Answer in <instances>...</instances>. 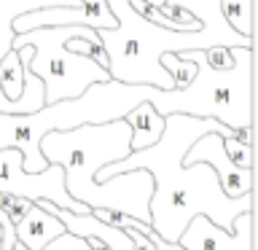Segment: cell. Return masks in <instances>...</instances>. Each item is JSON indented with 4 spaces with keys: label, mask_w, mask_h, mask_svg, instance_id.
<instances>
[{
    "label": "cell",
    "mask_w": 258,
    "mask_h": 250,
    "mask_svg": "<svg viewBox=\"0 0 258 250\" xmlns=\"http://www.w3.org/2000/svg\"><path fill=\"white\" fill-rule=\"evenodd\" d=\"M234 68L213 70L205 59V51L175 54L180 59L194 62L197 76L183 89H151V108L159 116H183L213 118L229 127L234 135L253 127V48H231Z\"/></svg>",
    "instance_id": "5b68a950"
},
{
    "label": "cell",
    "mask_w": 258,
    "mask_h": 250,
    "mask_svg": "<svg viewBox=\"0 0 258 250\" xmlns=\"http://www.w3.org/2000/svg\"><path fill=\"white\" fill-rule=\"evenodd\" d=\"M199 161L213 167V172L218 175V183H221V191L226 194V197L239 199V197L253 194V169H242L226 156L221 135L210 132L205 137H199V140L185 151V156H183L185 167L199 164Z\"/></svg>",
    "instance_id": "ba28073f"
},
{
    "label": "cell",
    "mask_w": 258,
    "mask_h": 250,
    "mask_svg": "<svg viewBox=\"0 0 258 250\" xmlns=\"http://www.w3.org/2000/svg\"><path fill=\"white\" fill-rule=\"evenodd\" d=\"M54 6H68V8H78V0H0V62L3 56L11 51L14 43V19L22 14L30 11H40V8H54ZM0 113H8V116H16V108L3 97L0 92Z\"/></svg>",
    "instance_id": "30bf717a"
},
{
    "label": "cell",
    "mask_w": 258,
    "mask_h": 250,
    "mask_svg": "<svg viewBox=\"0 0 258 250\" xmlns=\"http://www.w3.org/2000/svg\"><path fill=\"white\" fill-rule=\"evenodd\" d=\"M145 3H151L153 8H161V6H167V0H145Z\"/></svg>",
    "instance_id": "7402d4cb"
},
{
    "label": "cell",
    "mask_w": 258,
    "mask_h": 250,
    "mask_svg": "<svg viewBox=\"0 0 258 250\" xmlns=\"http://www.w3.org/2000/svg\"><path fill=\"white\" fill-rule=\"evenodd\" d=\"M153 86H126L118 81L92 84L76 100L43 105L30 116L0 113V151L16 148L24 159V172H43L48 161L40 153V137L48 132H70L84 124H108L124 118L140 102H148Z\"/></svg>",
    "instance_id": "277c9868"
},
{
    "label": "cell",
    "mask_w": 258,
    "mask_h": 250,
    "mask_svg": "<svg viewBox=\"0 0 258 250\" xmlns=\"http://www.w3.org/2000/svg\"><path fill=\"white\" fill-rule=\"evenodd\" d=\"M43 250H92L89 247V242L84 237H76V234L70 231H62L56 239H51Z\"/></svg>",
    "instance_id": "d6986e66"
},
{
    "label": "cell",
    "mask_w": 258,
    "mask_h": 250,
    "mask_svg": "<svg viewBox=\"0 0 258 250\" xmlns=\"http://www.w3.org/2000/svg\"><path fill=\"white\" fill-rule=\"evenodd\" d=\"M126 237L135 242V250H156V247H153V242L148 239V234H143L137 229H126Z\"/></svg>",
    "instance_id": "ffe728a7"
},
{
    "label": "cell",
    "mask_w": 258,
    "mask_h": 250,
    "mask_svg": "<svg viewBox=\"0 0 258 250\" xmlns=\"http://www.w3.org/2000/svg\"><path fill=\"white\" fill-rule=\"evenodd\" d=\"M223 151L237 167L253 169V143H242L237 135H231V137H223Z\"/></svg>",
    "instance_id": "2e32d148"
},
{
    "label": "cell",
    "mask_w": 258,
    "mask_h": 250,
    "mask_svg": "<svg viewBox=\"0 0 258 250\" xmlns=\"http://www.w3.org/2000/svg\"><path fill=\"white\" fill-rule=\"evenodd\" d=\"M116 19L113 30H97V38L108 54L110 81L126 86H153L161 92L175 89V81L161 68L164 54L183 51H207L213 46H223L210 30L197 32H172L159 27L129 6V0H105Z\"/></svg>",
    "instance_id": "3957f363"
},
{
    "label": "cell",
    "mask_w": 258,
    "mask_h": 250,
    "mask_svg": "<svg viewBox=\"0 0 258 250\" xmlns=\"http://www.w3.org/2000/svg\"><path fill=\"white\" fill-rule=\"evenodd\" d=\"M159 62H161V68L169 73V78L175 81V89L188 86V81L197 76V68H194V62L180 59V56H175V54H164Z\"/></svg>",
    "instance_id": "9a60e30c"
},
{
    "label": "cell",
    "mask_w": 258,
    "mask_h": 250,
    "mask_svg": "<svg viewBox=\"0 0 258 250\" xmlns=\"http://www.w3.org/2000/svg\"><path fill=\"white\" fill-rule=\"evenodd\" d=\"M0 92L8 102L16 108V116H24L22 110V92H24V73H22V59L19 51H8L0 62Z\"/></svg>",
    "instance_id": "4fadbf2b"
},
{
    "label": "cell",
    "mask_w": 258,
    "mask_h": 250,
    "mask_svg": "<svg viewBox=\"0 0 258 250\" xmlns=\"http://www.w3.org/2000/svg\"><path fill=\"white\" fill-rule=\"evenodd\" d=\"M148 239L153 242V247H156V250H185L183 245H177V242H164V239H161V237H156V234H148Z\"/></svg>",
    "instance_id": "44dd1931"
},
{
    "label": "cell",
    "mask_w": 258,
    "mask_h": 250,
    "mask_svg": "<svg viewBox=\"0 0 258 250\" xmlns=\"http://www.w3.org/2000/svg\"><path fill=\"white\" fill-rule=\"evenodd\" d=\"M129 132H132V151H143V148H151L161 140L164 135V116H159L156 110L151 108V102H140L137 108H132L124 116Z\"/></svg>",
    "instance_id": "7c38bea8"
},
{
    "label": "cell",
    "mask_w": 258,
    "mask_h": 250,
    "mask_svg": "<svg viewBox=\"0 0 258 250\" xmlns=\"http://www.w3.org/2000/svg\"><path fill=\"white\" fill-rule=\"evenodd\" d=\"M24 159L16 148L0 151V194L19 197L27 202H51V205L84 215L89 213L86 205H81L64 191V175L59 164H48L43 172H24Z\"/></svg>",
    "instance_id": "52a82bcc"
},
{
    "label": "cell",
    "mask_w": 258,
    "mask_h": 250,
    "mask_svg": "<svg viewBox=\"0 0 258 250\" xmlns=\"http://www.w3.org/2000/svg\"><path fill=\"white\" fill-rule=\"evenodd\" d=\"M210 132L231 137L229 127L218 124L213 118H194L183 113H172L164 118V135L156 145L143 151H132L126 159L116 164H105L97 169L94 180L105 183L113 175L145 169L153 177V194H151V229L164 242H177L183 229L191 218L205 215L218 229L231 231L234 221L242 213H253V194L239 199H231L221 191L218 175L210 164H183L185 151L191 148L199 137Z\"/></svg>",
    "instance_id": "6da1fadb"
},
{
    "label": "cell",
    "mask_w": 258,
    "mask_h": 250,
    "mask_svg": "<svg viewBox=\"0 0 258 250\" xmlns=\"http://www.w3.org/2000/svg\"><path fill=\"white\" fill-rule=\"evenodd\" d=\"M205 59H207V65L213 70H229V68H234V54H231V48H226V46L207 48Z\"/></svg>",
    "instance_id": "ac0fdd59"
},
{
    "label": "cell",
    "mask_w": 258,
    "mask_h": 250,
    "mask_svg": "<svg viewBox=\"0 0 258 250\" xmlns=\"http://www.w3.org/2000/svg\"><path fill=\"white\" fill-rule=\"evenodd\" d=\"M32 207V202L27 199H19V197H8V194H0V210L8 215V221L14 226L22 221L24 215H27V210Z\"/></svg>",
    "instance_id": "e0dca14e"
},
{
    "label": "cell",
    "mask_w": 258,
    "mask_h": 250,
    "mask_svg": "<svg viewBox=\"0 0 258 250\" xmlns=\"http://www.w3.org/2000/svg\"><path fill=\"white\" fill-rule=\"evenodd\" d=\"M64 231V226L56 221L54 215H48L46 210H40L38 205H32L27 210V215L14 226L16 242L24 245L27 250H43L51 239H56Z\"/></svg>",
    "instance_id": "8fae6325"
},
{
    "label": "cell",
    "mask_w": 258,
    "mask_h": 250,
    "mask_svg": "<svg viewBox=\"0 0 258 250\" xmlns=\"http://www.w3.org/2000/svg\"><path fill=\"white\" fill-rule=\"evenodd\" d=\"M14 250H27V247H24V245H19V242H16V245H14Z\"/></svg>",
    "instance_id": "603a6c76"
},
{
    "label": "cell",
    "mask_w": 258,
    "mask_h": 250,
    "mask_svg": "<svg viewBox=\"0 0 258 250\" xmlns=\"http://www.w3.org/2000/svg\"><path fill=\"white\" fill-rule=\"evenodd\" d=\"M226 24L242 38H253V0H221Z\"/></svg>",
    "instance_id": "5bb4252c"
},
{
    "label": "cell",
    "mask_w": 258,
    "mask_h": 250,
    "mask_svg": "<svg viewBox=\"0 0 258 250\" xmlns=\"http://www.w3.org/2000/svg\"><path fill=\"white\" fill-rule=\"evenodd\" d=\"M177 245L185 250H253V213H242L231 231L218 229L205 215L191 218Z\"/></svg>",
    "instance_id": "9c48e42d"
},
{
    "label": "cell",
    "mask_w": 258,
    "mask_h": 250,
    "mask_svg": "<svg viewBox=\"0 0 258 250\" xmlns=\"http://www.w3.org/2000/svg\"><path fill=\"white\" fill-rule=\"evenodd\" d=\"M132 132L126 121L84 124L70 132H48L40 137V153L48 164H59L64 175V191L76 202L102 210H116L135 221L151 226V194L153 177L145 169H132L97 183L94 175L105 164H116L132 153Z\"/></svg>",
    "instance_id": "7a4b0ae2"
},
{
    "label": "cell",
    "mask_w": 258,
    "mask_h": 250,
    "mask_svg": "<svg viewBox=\"0 0 258 250\" xmlns=\"http://www.w3.org/2000/svg\"><path fill=\"white\" fill-rule=\"evenodd\" d=\"M70 35H73V27H38L14 35L11 48L32 46V51H35L30 59V73L43 81L46 105L59 100H76L92 84L110 81L108 70L100 68L94 59L64 48V40Z\"/></svg>",
    "instance_id": "8992f818"
}]
</instances>
